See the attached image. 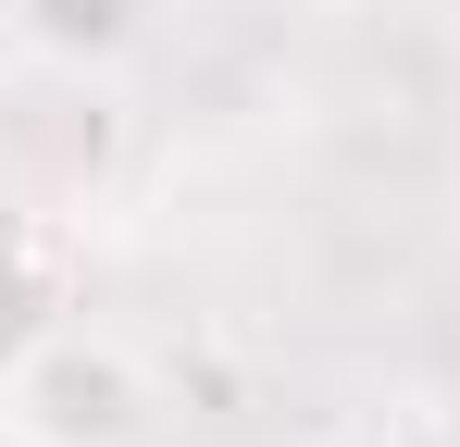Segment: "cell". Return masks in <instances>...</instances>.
<instances>
[{
	"label": "cell",
	"instance_id": "cell-1",
	"mask_svg": "<svg viewBox=\"0 0 460 447\" xmlns=\"http://www.w3.org/2000/svg\"><path fill=\"white\" fill-rule=\"evenodd\" d=\"M150 423H162L150 361L100 323H50L0 372V435L13 447H150Z\"/></svg>",
	"mask_w": 460,
	"mask_h": 447
},
{
	"label": "cell",
	"instance_id": "cell-2",
	"mask_svg": "<svg viewBox=\"0 0 460 447\" xmlns=\"http://www.w3.org/2000/svg\"><path fill=\"white\" fill-rule=\"evenodd\" d=\"M137 13H150V0H13V38L50 74H112L137 50Z\"/></svg>",
	"mask_w": 460,
	"mask_h": 447
},
{
	"label": "cell",
	"instance_id": "cell-3",
	"mask_svg": "<svg viewBox=\"0 0 460 447\" xmlns=\"http://www.w3.org/2000/svg\"><path fill=\"white\" fill-rule=\"evenodd\" d=\"M50 323H63V286H50L38 236H25V224H0V372L25 361V348H38Z\"/></svg>",
	"mask_w": 460,
	"mask_h": 447
}]
</instances>
